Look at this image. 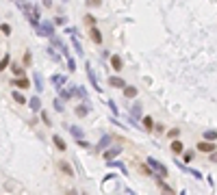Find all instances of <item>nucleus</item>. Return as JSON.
<instances>
[{
  "label": "nucleus",
  "mask_w": 217,
  "mask_h": 195,
  "mask_svg": "<svg viewBox=\"0 0 217 195\" xmlns=\"http://www.w3.org/2000/svg\"><path fill=\"white\" fill-rule=\"evenodd\" d=\"M20 7H22V11L28 15V22H31L33 26H37V24H39V13H37V9L31 7V4H20Z\"/></svg>",
  "instance_id": "obj_1"
},
{
  "label": "nucleus",
  "mask_w": 217,
  "mask_h": 195,
  "mask_svg": "<svg viewBox=\"0 0 217 195\" xmlns=\"http://www.w3.org/2000/svg\"><path fill=\"white\" fill-rule=\"evenodd\" d=\"M148 165H150V167H152V169H154V171H156L159 176H167V167H165L163 163H159L156 158H152V156H148Z\"/></svg>",
  "instance_id": "obj_2"
},
{
  "label": "nucleus",
  "mask_w": 217,
  "mask_h": 195,
  "mask_svg": "<svg viewBox=\"0 0 217 195\" xmlns=\"http://www.w3.org/2000/svg\"><path fill=\"white\" fill-rule=\"evenodd\" d=\"M109 85H111V87H120V89H126V87H128L126 80L120 78V76H111V78H109Z\"/></svg>",
  "instance_id": "obj_3"
},
{
  "label": "nucleus",
  "mask_w": 217,
  "mask_h": 195,
  "mask_svg": "<svg viewBox=\"0 0 217 195\" xmlns=\"http://www.w3.org/2000/svg\"><path fill=\"white\" fill-rule=\"evenodd\" d=\"M198 150H200V152H209V154H213V152H215V143H209V141L198 143Z\"/></svg>",
  "instance_id": "obj_4"
},
{
  "label": "nucleus",
  "mask_w": 217,
  "mask_h": 195,
  "mask_svg": "<svg viewBox=\"0 0 217 195\" xmlns=\"http://www.w3.org/2000/svg\"><path fill=\"white\" fill-rule=\"evenodd\" d=\"M87 74H89V80H91V85L96 87V91H102L100 89V85H98V80H96V76H93V69H91V65L87 63Z\"/></svg>",
  "instance_id": "obj_5"
},
{
  "label": "nucleus",
  "mask_w": 217,
  "mask_h": 195,
  "mask_svg": "<svg viewBox=\"0 0 217 195\" xmlns=\"http://www.w3.org/2000/svg\"><path fill=\"white\" fill-rule=\"evenodd\" d=\"M59 167L63 169V174H65V176H74V169L70 167V163H67V160H59Z\"/></svg>",
  "instance_id": "obj_6"
},
{
  "label": "nucleus",
  "mask_w": 217,
  "mask_h": 195,
  "mask_svg": "<svg viewBox=\"0 0 217 195\" xmlns=\"http://www.w3.org/2000/svg\"><path fill=\"white\" fill-rule=\"evenodd\" d=\"M120 152H122V147H120V145H117V147H111V150H106V152H104V158H106V160H111V158H115Z\"/></svg>",
  "instance_id": "obj_7"
},
{
  "label": "nucleus",
  "mask_w": 217,
  "mask_h": 195,
  "mask_svg": "<svg viewBox=\"0 0 217 195\" xmlns=\"http://www.w3.org/2000/svg\"><path fill=\"white\" fill-rule=\"evenodd\" d=\"M89 37H91V41H93V44H102V35H100V31H98V28H91Z\"/></svg>",
  "instance_id": "obj_8"
},
{
  "label": "nucleus",
  "mask_w": 217,
  "mask_h": 195,
  "mask_svg": "<svg viewBox=\"0 0 217 195\" xmlns=\"http://www.w3.org/2000/svg\"><path fill=\"white\" fill-rule=\"evenodd\" d=\"M111 65H113V69L120 72V69H122V59H120L117 54H113V56H111Z\"/></svg>",
  "instance_id": "obj_9"
},
{
  "label": "nucleus",
  "mask_w": 217,
  "mask_h": 195,
  "mask_svg": "<svg viewBox=\"0 0 217 195\" xmlns=\"http://www.w3.org/2000/svg\"><path fill=\"white\" fill-rule=\"evenodd\" d=\"M13 85H15V87H22V89H28V87H31L28 78H17V80H13Z\"/></svg>",
  "instance_id": "obj_10"
},
{
  "label": "nucleus",
  "mask_w": 217,
  "mask_h": 195,
  "mask_svg": "<svg viewBox=\"0 0 217 195\" xmlns=\"http://www.w3.org/2000/svg\"><path fill=\"white\" fill-rule=\"evenodd\" d=\"M182 147H185V145H182V141H178V139H174V141H172V152H174V154H180V152H182Z\"/></svg>",
  "instance_id": "obj_11"
},
{
  "label": "nucleus",
  "mask_w": 217,
  "mask_h": 195,
  "mask_svg": "<svg viewBox=\"0 0 217 195\" xmlns=\"http://www.w3.org/2000/svg\"><path fill=\"white\" fill-rule=\"evenodd\" d=\"M42 33L48 35V37H54V35H52V24H50V22H43L42 24Z\"/></svg>",
  "instance_id": "obj_12"
},
{
  "label": "nucleus",
  "mask_w": 217,
  "mask_h": 195,
  "mask_svg": "<svg viewBox=\"0 0 217 195\" xmlns=\"http://www.w3.org/2000/svg\"><path fill=\"white\" fill-rule=\"evenodd\" d=\"M204 139H206L209 143H215V139H217V130H206V132H204Z\"/></svg>",
  "instance_id": "obj_13"
},
{
  "label": "nucleus",
  "mask_w": 217,
  "mask_h": 195,
  "mask_svg": "<svg viewBox=\"0 0 217 195\" xmlns=\"http://www.w3.org/2000/svg\"><path fill=\"white\" fill-rule=\"evenodd\" d=\"M141 124H143V128H145V130H152V128H154L152 117H143V119H141Z\"/></svg>",
  "instance_id": "obj_14"
},
{
  "label": "nucleus",
  "mask_w": 217,
  "mask_h": 195,
  "mask_svg": "<svg viewBox=\"0 0 217 195\" xmlns=\"http://www.w3.org/2000/svg\"><path fill=\"white\" fill-rule=\"evenodd\" d=\"M52 141H54V145L59 147V150H61V152H63V150H65V143H63V139H61V137H59V135H54V137H52Z\"/></svg>",
  "instance_id": "obj_15"
},
{
  "label": "nucleus",
  "mask_w": 217,
  "mask_h": 195,
  "mask_svg": "<svg viewBox=\"0 0 217 195\" xmlns=\"http://www.w3.org/2000/svg\"><path fill=\"white\" fill-rule=\"evenodd\" d=\"M130 115L137 119V117L141 115V104H132V108H130Z\"/></svg>",
  "instance_id": "obj_16"
},
{
  "label": "nucleus",
  "mask_w": 217,
  "mask_h": 195,
  "mask_svg": "<svg viewBox=\"0 0 217 195\" xmlns=\"http://www.w3.org/2000/svg\"><path fill=\"white\" fill-rule=\"evenodd\" d=\"M70 132H72V135H74L76 139H81V141H83V130H81V128H76V126H72V128H70Z\"/></svg>",
  "instance_id": "obj_17"
},
{
  "label": "nucleus",
  "mask_w": 217,
  "mask_h": 195,
  "mask_svg": "<svg viewBox=\"0 0 217 195\" xmlns=\"http://www.w3.org/2000/svg\"><path fill=\"white\" fill-rule=\"evenodd\" d=\"M87 113H89V106H76V115L78 117H85Z\"/></svg>",
  "instance_id": "obj_18"
},
{
  "label": "nucleus",
  "mask_w": 217,
  "mask_h": 195,
  "mask_svg": "<svg viewBox=\"0 0 217 195\" xmlns=\"http://www.w3.org/2000/svg\"><path fill=\"white\" fill-rule=\"evenodd\" d=\"M13 100H15L17 104H26V98L22 96V93H17V91H13Z\"/></svg>",
  "instance_id": "obj_19"
},
{
  "label": "nucleus",
  "mask_w": 217,
  "mask_h": 195,
  "mask_svg": "<svg viewBox=\"0 0 217 195\" xmlns=\"http://www.w3.org/2000/svg\"><path fill=\"white\" fill-rule=\"evenodd\" d=\"M39 106H42L39 98H31V108H33V111H39Z\"/></svg>",
  "instance_id": "obj_20"
},
{
  "label": "nucleus",
  "mask_w": 217,
  "mask_h": 195,
  "mask_svg": "<svg viewBox=\"0 0 217 195\" xmlns=\"http://www.w3.org/2000/svg\"><path fill=\"white\" fill-rule=\"evenodd\" d=\"M9 63H11V56H9V54H4V56H2V61H0V72H2Z\"/></svg>",
  "instance_id": "obj_21"
},
{
  "label": "nucleus",
  "mask_w": 217,
  "mask_h": 195,
  "mask_svg": "<svg viewBox=\"0 0 217 195\" xmlns=\"http://www.w3.org/2000/svg\"><path fill=\"white\" fill-rule=\"evenodd\" d=\"M124 96L126 98H135L137 96V89H135V87H126V89H124Z\"/></svg>",
  "instance_id": "obj_22"
},
{
  "label": "nucleus",
  "mask_w": 217,
  "mask_h": 195,
  "mask_svg": "<svg viewBox=\"0 0 217 195\" xmlns=\"http://www.w3.org/2000/svg\"><path fill=\"white\" fill-rule=\"evenodd\" d=\"M111 143V137H102V141H100V145H98V150H102V147H106Z\"/></svg>",
  "instance_id": "obj_23"
},
{
  "label": "nucleus",
  "mask_w": 217,
  "mask_h": 195,
  "mask_svg": "<svg viewBox=\"0 0 217 195\" xmlns=\"http://www.w3.org/2000/svg\"><path fill=\"white\" fill-rule=\"evenodd\" d=\"M0 31H2L4 35H11V26H9V24H2V26H0Z\"/></svg>",
  "instance_id": "obj_24"
},
{
  "label": "nucleus",
  "mask_w": 217,
  "mask_h": 195,
  "mask_svg": "<svg viewBox=\"0 0 217 195\" xmlns=\"http://www.w3.org/2000/svg\"><path fill=\"white\" fill-rule=\"evenodd\" d=\"M52 83H57V85H63V83H65V76H54V78H52Z\"/></svg>",
  "instance_id": "obj_25"
},
{
  "label": "nucleus",
  "mask_w": 217,
  "mask_h": 195,
  "mask_svg": "<svg viewBox=\"0 0 217 195\" xmlns=\"http://www.w3.org/2000/svg\"><path fill=\"white\" fill-rule=\"evenodd\" d=\"M67 67H70V72H74V69H76V63H74V59H67Z\"/></svg>",
  "instance_id": "obj_26"
},
{
  "label": "nucleus",
  "mask_w": 217,
  "mask_h": 195,
  "mask_svg": "<svg viewBox=\"0 0 217 195\" xmlns=\"http://www.w3.org/2000/svg\"><path fill=\"white\" fill-rule=\"evenodd\" d=\"M54 108H57V111H63V102H61V100H54Z\"/></svg>",
  "instance_id": "obj_27"
},
{
  "label": "nucleus",
  "mask_w": 217,
  "mask_h": 195,
  "mask_svg": "<svg viewBox=\"0 0 217 195\" xmlns=\"http://www.w3.org/2000/svg\"><path fill=\"white\" fill-rule=\"evenodd\" d=\"M74 48L78 50V56H83V48H81V44H78V41H76V39H74Z\"/></svg>",
  "instance_id": "obj_28"
},
{
  "label": "nucleus",
  "mask_w": 217,
  "mask_h": 195,
  "mask_svg": "<svg viewBox=\"0 0 217 195\" xmlns=\"http://www.w3.org/2000/svg\"><path fill=\"white\" fill-rule=\"evenodd\" d=\"M178 132H180L178 128H172V130H170V137H172V139H176V137H178Z\"/></svg>",
  "instance_id": "obj_29"
},
{
  "label": "nucleus",
  "mask_w": 217,
  "mask_h": 195,
  "mask_svg": "<svg viewBox=\"0 0 217 195\" xmlns=\"http://www.w3.org/2000/svg\"><path fill=\"white\" fill-rule=\"evenodd\" d=\"M85 22H87V24H96V17H93V15H87Z\"/></svg>",
  "instance_id": "obj_30"
},
{
  "label": "nucleus",
  "mask_w": 217,
  "mask_h": 195,
  "mask_svg": "<svg viewBox=\"0 0 217 195\" xmlns=\"http://www.w3.org/2000/svg\"><path fill=\"white\" fill-rule=\"evenodd\" d=\"M24 65H31V54H28V52L24 54Z\"/></svg>",
  "instance_id": "obj_31"
},
{
  "label": "nucleus",
  "mask_w": 217,
  "mask_h": 195,
  "mask_svg": "<svg viewBox=\"0 0 217 195\" xmlns=\"http://www.w3.org/2000/svg\"><path fill=\"white\" fill-rule=\"evenodd\" d=\"M109 106H111V111H113V115H115V113H117V106H115V102H113V100L109 102Z\"/></svg>",
  "instance_id": "obj_32"
},
{
  "label": "nucleus",
  "mask_w": 217,
  "mask_h": 195,
  "mask_svg": "<svg viewBox=\"0 0 217 195\" xmlns=\"http://www.w3.org/2000/svg\"><path fill=\"white\" fill-rule=\"evenodd\" d=\"M189 160H193V154H191V152L185 154V163H189Z\"/></svg>",
  "instance_id": "obj_33"
},
{
  "label": "nucleus",
  "mask_w": 217,
  "mask_h": 195,
  "mask_svg": "<svg viewBox=\"0 0 217 195\" xmlns=\"http://www.w3.org/2000/svg\"><path fill=\"white\" fill-rule=\"evenodd\" d=\"M163 195H174V191L170 189V187H165V189H163Z\"/></svg>",
  "instance_id": "obj_34"
},
{
  "label": "nucleus",
  "mask_w": 217,
  "mask_h": 195,
  "mask_svg": "<svg viewBox=\"0 0 217 195\" xmlns=\"http://www.w3.org/2000/svg\"><path fill=\"white\" fill-rule=\"evenodd\" d=\"M87 4H89V7H98L100 2H98V0H87Z\"/></svg>",
  "instance_id": "obj_35"
},
{
  "label": "nucleus",
  "mask_w": 217,
  "mask_h": 195,
  "mask_svg": "<svg viewBox=\"0 0 217 195\" xmlns=\"http://www.w3.org/2000/svg\"><path fill=\"white\" fill-rule=\"evenodd\" d=\"M13 72H15V74H17V76H22V74H24V72H22V67H17V65H15V67H13Z\"/></svg>",
  "instance_id": "obj_36"
},
{
  "label": "nucleus",
  "mask_w": 217,
  "mask_h": 195,
  "mask_svg": "<svg viewBox=\"0 0 217 195\" xmlns=\"http://www.w3.org/2000/svg\"><path fill=\"white\" fill-rule=\"evenodd\" d=\"M211 160H213V163H217V152H213V154H211Z\"/></svg>",
  "instance_id": "obj_37"
}]
</instances>
